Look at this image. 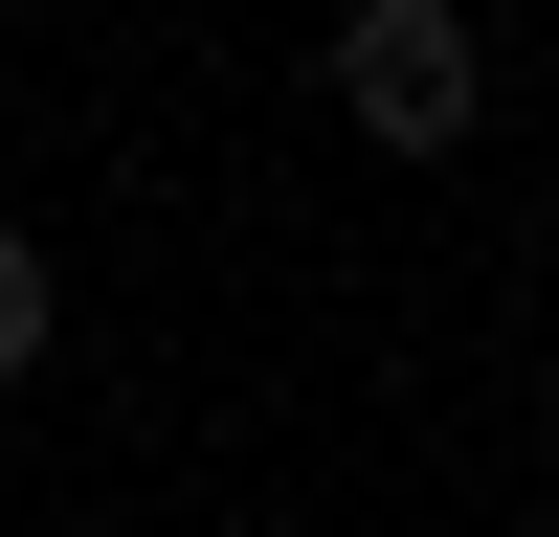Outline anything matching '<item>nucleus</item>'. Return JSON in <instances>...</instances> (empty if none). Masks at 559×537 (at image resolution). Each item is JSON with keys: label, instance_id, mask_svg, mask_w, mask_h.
Instances as JSON below:
<instances>
[{"label": "nucleus", "instance_id": "f257e3e1", "mask_svg": "<svg viewBox=\"0 0 559 537\" xmlns=\"http://www.w3.org/2000/svg\"><path fill=\"white\" fill-rule=\"evenodd\" d=\"M336 112L403 134V157H448V134H471V23H448V0H358L336 23Z\"/></svg>", "mask_w": 559, "mask_h": 537}, {"label": "nucleus", "instance_id": "f03ea898", "mask_svg": "<svg viewBox=\"0 0 559 537\" xmlns=\"http://www.w3.org/2000/svg\"><path fill=\"white\" fill-rule=\"evenodd\" d=\"M45 358V247H0V381Z\"/></svg>", "mask_w": 559, "mask_h": 537}]
</instances>
